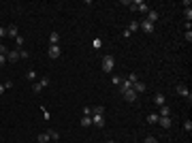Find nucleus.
Masks as SVG:
<instances>
[{"label":"nucleus","mask_w":192,"mask_h":143,"mask_svg":"<svg viewBox=\"0 0 192 143\" xmlns=\"http://www.w3.org/2000/svg\"><path fill=\"white\" fill-rule=\"evenodd\" d=\"M36 141H39V143H47V141H49V137H47V132H41V134L36 137Z\"/></svg>","instance_id":"obj_23"},{"label":"nucleus","mask_w":192,"mask_h":143,"mask_svg":"<svg viewBox=\"0 0 192 143\" xmlns=\"http://www.w3.org/2000/svg\"><path fill=\"white\" fill-rule=\"evenodd\" d=\"M169 115H171V109H169L166 105H162V107H160V117H169Z\"/></svg>","instance_id":"obj_17"},{"label":"nucleus","mask_w":192,"mask_h":143,"mask_svg":"<svg viewBox=\"0 0 192 143\" xmlns=\"http://www.w3.org/2000/svg\"><path fill=\"white\" fill-rule=\"evenodd\" d=\"M122 94H124V98H126L128 103H135V100H137V92H135V90H126V92H122Z\"/></svg>","instance_id":"obj_8"},{"label":"nucleus","mask_w":192,"mask_h":143,"mask_svg":"<svg viewBox=\"0 0 192 143\" xmlns=\"http://www.w3.org/2000/svg\"><path fill=\"white\" fill-rule=\"evenodd\" d=\"M5 92V83H0V94H2Z\"/></svg>","instance_id":"obj_35"},{"label":"nucleus","mask_w":192,"mask_h":143,"mask_svg":"<svg viewBox=\"0 0 192 143\" xmlns=\"http://www.w3.org/2000/svg\"><path fill=\"white\" fill-rule=\"evenodd\" d=\"M107 143H115V141H107Z\"/></svg>","instance_id":"obj_36"},{"label":"nucleus","mask_w":192,"mask_h":143,"mask_svg":"<svg viewBox=\"0 0 192 143\" xmlns=\"http://www.w3.org/2000/svg\"><path fill=\"white\" fill-rule=\"evenodd\" d=\"M81 126H92V115H83L81 117Z\"/></svg>","instance_id":"obj_20"},{"label":"nucleus","mask_w":192,"mask_h":143,"mask_svg":"<svg viewBox=\"0 0 192 143\" xmlns=\"http://www.w3.org/2000/svg\"><path fill=\"white\" fill-rule=\"evenodd\" d=\"M15 43H17V49H22V47H24V37H17Z\"/></svg>","instance_id":"obj_25"},{"label":"nucleus","mask_w":192,"mask_h":143,"mask_svg":"<svg viewBox=\"0 0 192 143\" xmlns=\"http://www.w3.org/2000/svg\"><path fill=\"white\" fill-rule=\"evenodd\" d=\"M143 143H158V139H156V137H145Z\"/></svg>","instance_id":"obj_30"},{"label":"nucleus","mask_w":192,"mask_h":143,"mask_svg":"<svg viewBox=\"0 0 192 143\" xmlns=\"http://www.w3.org/2000/svg\"><path fill=\"white\" fill-rule=\"evenodd\" d=\"M158 124H160L162 128H169V126H171V115H169V117H160Z\"/></svg>","instance_id":"obj_15"},{"label":"nucleus","mask_w":192,"mask_h":143,"mask_svg":"<svg viewBox=\"0 0 192 143\" xmlns=\"http://www.w3.org/2000/svg\"><path fill=\"white\" fill-rule=\"evenodd\" d=\"M128 81H130V83H137L139 79H137V75H135V73H130V75H128Z\"/></svg>","instance_id":"obj_29"},{"label":"nucleus","mask_w":192,"mask_h":143,"mask_svg":"<svg viewBox=\"0 0 192 143\" xmlns=\"http://www.w3.org/2000/svg\"><path fill=\"white\" fill-rule=\"evenodd\" d=\"M175 92H177V94H179L181 98H188V100L192 98V94H190V90H188L186 85H177V88H175Z\"/></svg>","instance_id":"obj_4"},{"label":"nucleus","mask_w":192,"mask_h":143,"mask_svg":"<svg viewBox=\"0 0 192 143\" xmlns=\"http://www.w3.org/2000/svg\"><path fill=\"white\" fill-rule=\"evenodd\" d=\"M47 137H49V141H58V139H60V132L53 130V128H49V130H47Z\"/></svg>","instance_id":"obj_10"},{"label":"nucleus","mask_w":192,"mask_h":143,"mask_svg":"<svg viewBox=\"0 0 192 143\" xmlns=\"http://www.w3.org/2000/svg\"><path fill=\"white\" fill-rule=\"evenodd\" d=\"M19 60V49H13L7 54V62H17Z\"/></svg>","instance_id":"obj_7"},{"label":"nucleus","mask_w":192,"mask_h":143,"mask_svg":"<svg viewBox=\"0 0 192 143\" xmlns=\"http://www.w3.org/2000/svg\"><path fill=\"white\" fill-rule=\"evenodd\" d=\"M9 54V49H7V45H2V43H0V56H7Z\"/></svg>","instance_id":"obj_27"},{"label":"nucleus","mask_w":192,"mask_h":143,"mask_svg":"<svg viewBox=\"0 0 192 143\" xmlns=\"http://www.w3.org/2000/svg\"><path fill=\"white\" fill-rule=\"evenodd\" d=\"M24 58H28V51L26 49H19V60H24Z\"/></svg>","instance_id":"obj_31"},{"label":"nucleus","mask_w":192,"mask_h":143,"mask_svg":"<svg viewBox=\"0 0 192 143\" xmlns=\"http://www.w3.org/2000/svg\"><path fill=\"white\" fill-rule=\"evenodd\" d=\"M103 122H105V115H92V124L94 126H101Z\"/></svg>","instance_id":"obj_12"},{"label":"nucleus","mask_w":192,"mask_h":143,"mask_svg":"<svg viewBox=\"0 0 192 143\" xmlns=\"http://www.w3.org/2000/svg\"><path fill=\"white\" fill-rule=\"evenodd\" d=\"M130 9H132V11H143V13L149 11V7L143 2V0H135V2H130Z\"/></svg>","instance_id":"obj_2"},{"label":"nucleus","mask_w":192,"mask_h":143,"mask_svg":"<svg viewBox=\"0 0 192 143\" xmlns=\"http://www.w3.org/2000/svg\"><path fill=\"white\" fill-rule=\"evenodd\" d=\"M92 115H105V109L103 107H92Z\"/></svg>","instance_id":"obj_21"},{"label":"nucleus","mask_w":192,"mask_h":143,"mask_svg":"<svg viewBox=\"0 0 192 143\" xmlns=\"http://www.w3.org/2000/svg\"><path fill=\"white\" fill-rule=\"evenodd\" d=\"M7 37H11V39H17V37H19V30H17L15 24H11V26L7 28Z\"/></svg>","instance_id":"obj_6"},{"label":"nucleus","mask_w":192,"mask_h":143,"mask_svg":"<svg viewBox=\"0 0 192 143\" xmlns=\"http://www.w3.org/2000/svg\"><path fill=\"white\" fill-rule=\"evenodd\" d=\"M92 47H94V49H101V39H94V41H92Z\"/></svg>","instance_id":"obj_28"},{"label":"nucleus","mask_w":192,"mask_h":143,"mask_svg":"<svg viewBox=\"0 0 192 143\" xmlns=\"http://www.w3.org/2000/svg\"><path fill=\"white\" fill-rule=\"evenodd\" d=\"M58 43H60V34L53 30V32L49 34V45H58Z\"/></svg>","instance_id":"obj_9"},{"label":"nucleus","mask_w":192,"mask_h":143,"mask_svg":"<svg viewBox=\"0 0 192 143\" xmlns=\"http://www.w3.org/2000/svg\"><path fill=\"white\" fill-rule=\"evenodd\" d=\"M36 77H39V75H36L34 71H28V73H26V79H28V81H32V83L36 81Z\"/></svg>","instance_id":"obj_19"},{"label":"nucleus","mask_w":192,"mask_h":143,"mask_svg":"<svg viewBox=\"0 0 192 143\" xmlns=\"http://www.w3.org/2000/svg\"><path fill=\"white\" fill-rule=\"evenodd\" d=\"M147 22L156 24V22H158V13H156V11H147Z\"/></svg>","instance_id":"obj_13"},{"label":"nucleus","mask_w":192,"mask_h":143,"mask_svg":"<svg viewBox=\"0 0 192 143\" xmlns=\"http://www.w3.org/2000/svg\"><path fill=\"white\" fill-rule=\"evenodd\" d=\"M126 30H128V32H130V34H132V32H137V30H139V22H130V24H128V28H126Z\"/></svg>","instance_id":"obj_16"},{"label":"nucleus","mask_w":192,"mask_h":143,"mask_svg":"<svg viewBox=\"0 0 192 143\" xmlns=\"http://www.w3.org/2000/svg\"><path fill=\"white\" fill-rule=\"evenodd\" d=\"M139 28H141L145 34H152V32H154V24H152V22H147V19L139 22Z\"/></svg>","instance_id":"obj_3"},{"label":"nucleus","mask_w":192,"mask_h":143,"mask_svg":"<svg viewBox=\"0 0 192 143\" xmlns=\"http://www.w3.org/2000/svg\"><path fill=\"white\" fill-rule=\"evenodd\" d=\"M132 90L139 94V92H145V83L143 81H137V83H132Z\"/></svg>","instance_id":"obj_11"},{"label":"nucleus","mask_w":192,"mask_h":143,"mask_svg":"<svg viewBox=\"0 0 192 143\" xmlns=\"http://www.w3.org/2000/svg\"><path fill=\"white\" fill-rule=\"evenodd\" d=\"M158 120H160L158 113H149V115H147V122H149V124H158Z\"/></svg>","instance_id":"obj_18"},{"label":"nucleus","mask_w":192,"mask_h":143,"mask_svg":"<svg viewBox=\"0 0 192 143\" xmlns=\"http://www.w3.org/2000/svg\"><path fill=\"white\" fill-rule=\"evenodd\" d=\"M2 37H7V28H0V39Z\"/></svg>","instance_id":"obj_34"},{"label":"nucleus","mask_w":192,"mask_h":143,"mask_svg":"<svg viewBox=\"0 0 192 143\" xmlns=\"http://www.w3.org/2000/svg\"><path fill=\"white\" fill-rule=\"evenodd\" d=\"M60 56H62V49H60L58 45H49V58L56 60V58H60Z\"/></svg>","instance_id":"obj_5"},{"label":"nucleus","mask_w":192,"mask_h":143,"mask_svg":"<svg viewBox=\"0 0 192 143\" xmlns=\"http://www.w3.org/2000/svg\"><path fill=\"white\" fill-rule=\"evenodd\" d=\"M83 115H92V107H85L83 109Z\"/></svg>","instance_id":"obj_32"},{"label":"nucleus","mask_w":192,"mask_h":143,"mask_svg":"<svg viewBox=\"0 0 192 143\" xmlns=\"http://www.w3.org/2000/svg\"><path fill=\"white\" fill-rule=\"evenodd\" d=\"M183 130H188V132L192 130V122H190V120H186V122H183Z\"/></svg>","instance_id":"obj_26"},{"label":"nucleus","mask_w":192,"mask_h":143,"mask_svg":"<svg viewBox=\"0 0 192 143\" xmlns=\"http://www.w3.org/2000/svg\"><path fill=\"white\" fill-rule=\"evenodd\" d=\"M32 90H34L36 94H39V92H43V83H41V81H34V83H32Z\"/></svg>","instance_id":"obj_22"},{"label":"nucleus","mask_w":192,"mask_h":143,"mask_svg":"<svg viewBox=\"0 0 192 143\" xmlns=\"http://www.w3.org/2000/svg\"><path fill=\"white\" fill-rule=\"evenodd\" d=\"M115 66V58L113 56H105L103 58V73H111Z\"/></svg>","instance_id":"obj_1"},{"label":"nucleus","mask_w":192,"mask_h":143,"mask_svg":"<svg viewBox=\"0 0 192 143\" xmlns=\"http://www.w3.org/2000/svg\"><path fill=\"white\" fill-rule=\"evenodd\" d=\"M164 100H166V98H164V94H156V96H154V103H156L158 107H162V105H164Z\"/></svg>","instance_id":"obj_14"},{"label":"nucleus","mask_w":192,"mask_h":143,"mask_svg":"<svg viewBox=\"0 0 192 143\" xmlns=\"http://www.w3.org/2000/svg\"><path fill=\"white\" fill-rule=\"evenodd\" d=\"M7 64V56H0V66H5Z\"/></svg>","instance_id":"obj_33"},{"label":"nucleus","mask_w":192,"mask_h":143,"mask_svg":"<svg viewBox=\"0 0 192 143\" xmlns=\"http://www.w3.org/2000/svg\"><path fill=\"white\" fill-rule=\"evenodd\" d=\"M183 15H186V19L190 22V19H192V9H190V7H186V9H183Z\"/></svg>","instance_id":"obj_24"}]
</instances>
